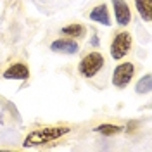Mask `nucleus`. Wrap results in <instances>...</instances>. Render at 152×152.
<instances>
[{"label": "nucleus", "mask_w": 152, "mask_h": 152, "mask_svg": "<svg viewBox=\"0 0 152 152\" xmlns=\"http://www.w3.org/2000/svg\"><path fill=\"white\" fill-rule=\"evenodd\" d=\"M69 133V128L67 126H47V128H40V130H35L26 135L23 145L24 147H29V145H42V143H48L54 142V140H59L61 137H64Z\"/></svg>", "instance_id": "nucleus-1"}, {"label": "nucleus", "mask_w": 152, "mask_h": 152, "mask_svg": "<svg viewBox=\"0 0 152 152\" xmlns=\"http://www.w3.org/2000/svg\"><path fill=\"white\" fill-rule=\"evenodd\" d=\"M102 66H104V57H102V54L90 52L88 56H85L81 59V62L78 66V71H80V75L85 76V78H92V76H95L102 69Z\"/></svg>", "instance_id": "nucleus-2"}, {"label": "nucleus", "mask_w": 152, "mask_h": 152, "mask_svg": "<svg viewBox=\"0 0 152 152\" xmlns=\"http://www.w3.org/2000/svg\"><path fill=\"white\" fill-rule=\"evenodd\" d=\"M132 43H133V40H132V35L128 31L118 33L114 37L113 43H111V56H113V59H116V61L123 59L132 50Z\"/></svg>", "instance_id": "nucleus-3"}, {"label": "nucleus", "mask_w": 152, "mask_h": 152, "mask_svg": "<svg viewBox=\"0 0 152 152\" xmlns=\"http://www.w3.org/2000/svg\"><path fill=\"white\" fill-rule=\"evenodd\" d=\"M133 73H135V66L132 62H123L119 66H116L113 73V85L118 86V88H123L126 86L133 78Z\"/></svg>", "instance_id": "nucleus-4"}, {"label": "nucleus", "mask_w": 152, "mask_h": 152, "mask_svg": "<svg viewBox=\"0 0 152 152\" xmlns=\"http://www.w3.org/2000/svg\"><path fill=\"white\" fill-rule=\"evenodd\" d=\"M114 14H116V21L119 26H128L132 21V10L128 7V4L124 0H113Z\"/></svg>", "instance_id": "nucleus-5"}, {"label": "nucleus", "mask_w": 152, "mask_h": 152, "mask_svg": "<svg viewBox=\"0 0 152 152\" xmlns=\"http://www.w3.org/2000/svg\"><path fill=\"white\" fill-rule=\"evenodd\" d=\"M50 50L52 52H57V54H66V56H71V54H76L80 47L73 38H67V40H56L50 43Z\"/></svg>", "instance_id": "nucleus-6"}, {"label": "nucleus", "mask_w": 152, "mask_h": 152, "mask_svg": "<svg viewBox=\"0 0 152 152\" xmlns=\"http://www.w3.org/2000/svg\"><path fill=\"white\" fill-rule=\"evenodd\" d=\"M28 76H29V69L23 62H16V64L9 66L4 71L5 80H28Z\"/></svg>", "instance_id": "nucleus-7"}, {"label": "nucleus", "mask_w": 152, "mask_h": 152, "mask_svg": "<svg viewBox=\"0 0 152 152\" xmlns=\"http://www.w3.org/2000/svg\"><path fill=\"white\" fill-rule=\"evenodd\" d=\"M90 19L99 23V24H104V26H111V18H109V10L104 4L97 5L92 12H90Z\"/></svg>", "instance_id": "nucleus-8"}, {"label": "nucleus", "mask_w": 152, "mask_h": 152, "mask_svg": "<svg viewBox=\"0 0 152 152\" xmlns=\"http://www.w3.org/2000/svg\"><path fill=\"white\" fill-rule=\"evenodd\" d=\"M135 7L140 12L143 21L152 19V0H135Z\"/></svg>", "instance_id": "nucleus-9"}, {"label": "nucleus", "mask_w": 152, "mask_h": 152, "mask_svg": "<svg viewBox=\"0 0 152 152\" xmlns=\"http://www.w3.org/2000/svg\"><path fill=\"white\" fill-rule=\"evenodd\" d=\"M62 31V35H66L69 38H80L85 35V26H81V24H67L64 28L61 29Z\"/></svg>", "instance_id": "nucleus-10"}, {"label": "nucleus", "mask_w": 152, "mask_h": 152, "mask_svg": "<svg viewBox=\"0 0 152 152\" xmlns=\"http://www.w3.org/2000/svg\"><path fill=\"white\" fill-rule=\"evenodd\" d=\"M95 132L102 133L104 137H113V135H118V133L121 132V126L113 124V123H104V124H99L95 128Z\"/></svg>", "instance_id": "nucleus-11"}, {"label": "nucleus", "mask_w": 152, "mask_h": 152, "mask_svg": "<svg viewBox=\"0 0 152 152\" xmlns=\"http://www.w3.org/2000/svg\"><path fill=\"white\" fill-rule=\"evenodd\" d=\"M137 94H140V95H143V94H149L152 90V78H151V75H145L142 78V80H138V83H137Z\"/></svg>", "instance_id": "nucleus-12"}, {"label": "nucleus", "mask_w": 152, "mask_h": 152, "mask_svg": "<svg viewBox=\"0 0 152 152\" xmlns=\"http://www.w3.org/2000/svg\"><path fill=\"white\" fill-rule=\"evenodd\" d=\"M90 45H92V47H99V45H100V43H99V37H97V35H94V37H92V40H90Z\"/></svg>", "instance_id": "nucleus-13"}]
</instances>
